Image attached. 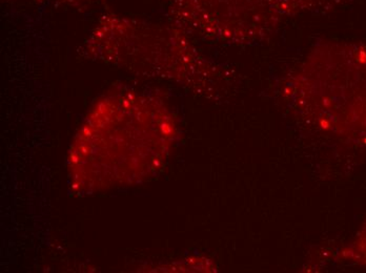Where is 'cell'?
Masks as SVG:
<instances>
[{
    "label": "cell",
    "instance_id": "cell-1",
    "mask_svg": "<svg viewBox=\"0 0 366 273\" xmlns=\"http://www.w3.org/2000/svg\"><path fill=\"white\" fill-rule=\"evenodd\" d=\"M187 34L171 21L162 24L110 13L98 21L86 51L91 56L211 92L219 78L217 68L200 57Z\"/></svg>",
    "mask_w": 366,
    "mask_h": 273
},
{
    "label": "cell",
    "instance_id": "cell-2",
    "mask_svg": "<svg viewBox=\"0 0 366 273\" xmlns=\"http://www.w3.org/2000/svg\"><path fill=\"white\" fill-rule=\"evenodd\" d=\"M283 97L318 119H366V44L317 46L285 81Z\"/></svg>",
    "mask_w": 366,
    "mask_h": 273
},
{
    "label": "cell",
    "instance_id": "cell-3",
    "mask_svg": "<svg viewBox=\"0 0 366 273\" xmlns=\"http://www.w3.org/2000/svg\"><path fill=\"white\" fill-rule=\"evenodd\" d=\"M169 20L185 32L232 43L269 37L289 20L327 15L347 0H164Z\"/></svg>",
    "mask_w": 366,
    "mask_h": 273
},
{
    "label": "cell",
    "instance_id": "cell-4",
    "mask_svg": "<svg viewBox=\"0 0 366 273\" xmlns=\"http://www.w3.org/2000/svg\"><path fill=\"white\" fill-rule=\"evenodd\" d=\"M38 1L66 6V8L80 9L97 4L102 0H38Z\"/></svg>",
    "mask_w": 366,
    "mask_h": 273
},
{
    "label": "cell",
    "instance_id": "cell-5",
    "mask_svg": "<svg viewBox=\"0 0 366 273\" xmlns=\"http://www.w3.org/2000/svg\"><path fill=\"white\" fill-rule=\"evenodd\" d=\"M6 1H8V0H6Z\"/></svg>",
    "mask_w": 366,
    "mask_h": 273
}]
</instances>
